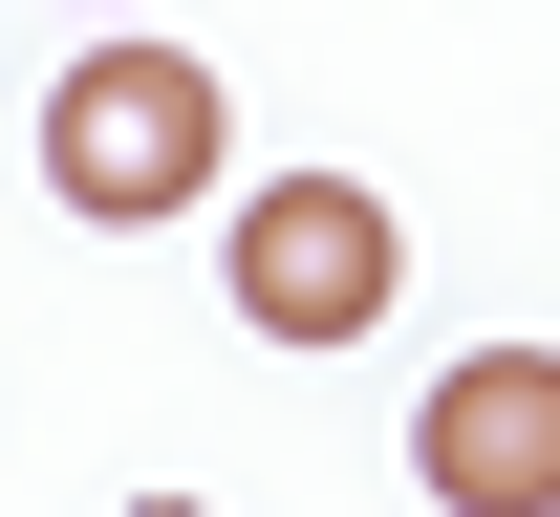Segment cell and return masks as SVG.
I'll return each mask as SVG.
<instances>
[{"instance_id":"obj_3","label":"cell","mask_w":560,"mask_h":517,"mask_svg":"<svg viewBox=\"0 0 560 517\" xmlns=\"http://www.w3.org/2000/svg\"><path fill=\"white\" fill-rule=\"evenodd\" d=\"M410 474H431V517H560V345H475V367H431Z\"/></svg>"},{"instance_id":"obj_2","label":"cell","mask_w":560,"mask_h":517,"mask_svg":"<svg viewBox=\"0 0 560 517\" xmlns=\"http://www.w3.org/2000/svg\"><path fill=\"white\" fill-rule=\"evenodd\" d=\"M388 281H410V216H388L366 173H280V195H237V324H259V345H366Z\"/></svg>"},{"instance_id":"obj_4","label":"cell","mask_w":560,"mask_h":517,"mask_svg":"<svg viewBox=\"0 0 560 517\" xmlns=\"http://www.w3.org/2000/svg\"><path fill=\"white\" fill-rule=\"evenodd\" d=\"M130 517H215V496H130Z\"/></svg>"},{"instance_id":"obj_1","label":"cell","mask_w":560,"mask_h":517,"mask_svg":"<svg viewBox=\"0 0 560 517\" xmlns=\"http://www.w3.org/2000/svg\"><path fill=\"white\" fill-rule=\"evenodd\" d=\"M44 195L66 216H173V195H215V66L195 44H86L66 86H44Z\"/></svg>"}]
</instances>
